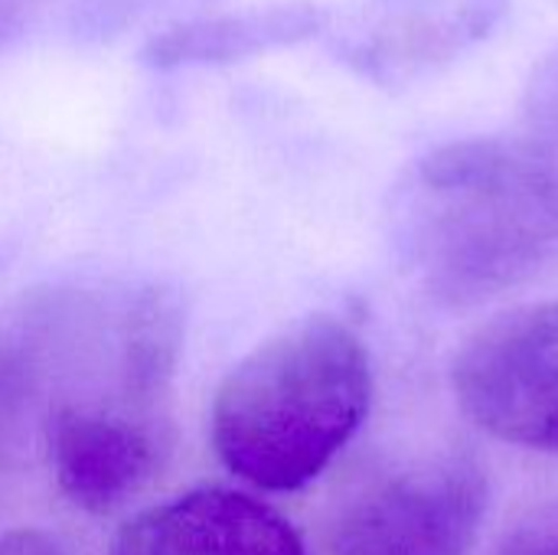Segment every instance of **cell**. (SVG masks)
Here are the masks:
<instances>
[{
	"mask_svg": "<svg viewBox=\"0 0 558 555\" xmlns=\"http://www.w3.org/2000/svg\"><path fill=\"white\" fill-rule=\"evenodd\" d=\"M108 555H307V546L275 507L242 491L199 487L134 514Z\"/></svg>",
	"mask_w": 558,
	"mask_h": 555,
	"instance_id": "obj_6",
	"label": "cell"
},
{
	"mask_svg": "<svg viewBox=\"0 0 558 555\" xmlns=\"http://www.w3.org/2000/svg\"><path fill=\"white\" fill-rule=\"evenodd\" d=\"M490 555H558V504L526 514Z\"/></svg>",
	"mask_w": 558,
	"mask_h": 555,
	"instance_id": "obj_10",
	"label": "cell"
},
{
	"mask_svg": "<svg viewBox=\"0 0 558 555\" xmlns=\"http://www.w3.org/2000/svg\"><path fill=\"white\" fill-rule=\"evenodd\" d=\"M20 370L23 366L13 357L0 353V451H3V432H7L10 412H13L16 396H20Z\"/></svg>",
	"mask_w": 558,
	"mask_h": 555,
	"instance_id": "obj_12",
	"label": "cell"
},
{
	"mask_svg": "<svg viewBox=\"0 0 558 555\" xmlns=\"http://www.w3.org/2000/svg\"><path fill=\"white\" fill-rule=\"evenodd\" d=\"M160 402L137 389L114 360L108 393L65 396L49 409V471L69 504L108 514L147 487L167 458Z\"/></svg>",
	"mask_w": 558,
	"mask_h": 555,
	"instance_id": "obj_5",
	"label": "cell"
},
{
	"mask_svg": "<svg viewBox=\"0 0 558 555\" xmlns=\"http://www.w3.org/2000/svg\"><path fill=\"white\" fill-rule=\"evenodd\" d=\"M523 114L533 131V141L558 150V46L536 65L526 85Z\"/></svg>",
	"mask_w": 558,
	"mask_h": 555,
	"instance_id": "obj_9",
	"label": "cell"
},
{
	"mask_svg": "<svg viewBox=\"0 0 558 555\" xmlns=\"http://www.w3.org/2000/svg\"><path fill=\"white\" fill-rule=\"evenodd\" d=\"M373 406L363 340L333 317H307L255 347L213 399V448L245 484L307 487L360 432Z\"/></svg>",
	"mask_w": 558,
	"mask_h": 555,
	"instance_id": "obj_2",
	"label": "cell"
},
{
	"mask_svg": "<svg viewBox=\"0 0 558 555\" xmlns=\"http://www.w3.org/2000/svg\"><path fill=\"white\" fill-rule=\"evenodd\" d=\"M324 13L311 3H284L258 13H239L222 20H203L180 26L150 43L147 56L157 65L196 62V59H232L262 46L294 43L317 33Z\"/></svg>",
	"mask_w": 558,
	"mask_h": 555,
	"instance_id": "obj_8",
	"label": "cell"
},
{
	"mask_svg": "<svg viewBox=\"0 0 558 555\" xmlns=\"http://www.w3.org/2000/svg\"><path fill=\"white\" fill-rule=\"evenodd\" d=\"M33 0H0V36H7L20 20L23 13L29 10Z\"/></svg>",
	"mask_w": 558,
	"mask_h": 555,
	"instance_id": "obj_13",
	"label": "cell"
},
{
	"mask_svg": "<svg viewBox=\"0 0 558 555\" xmlns=\"http://www.w3.org/2000/svg\"><path fill=\"white\" fill-rule=\"evenodd\" d=\"M451 389L487 435L558 455V298L477 327L454 357Z\"/></svg>",
	"mask_w": 558,
	"mask_h": 555,
	"instance_id": "obj_4",
	"label": "cell"
},
{
	"mask_svg": "<svg viewBox=\"0 0 558 555\" xmlns=\"http://www.w3.org/2000/svg\"><path fill=\"white\" fill-rule=\"evenodd\" d=\"M490 504L484 464L441 451L366 484L333 520V555H468Z\"/></svg>",
	"mask_w": 558,
	"mask_h": 555,
	"instance_id": "obj_3",
	"label": "cell"
},
{
	"mask_svg": "<svg viewBox=\"0 0 558 555\" xmlns=\"http://www.w3.org/2000/svg\"><path fill=\"white\" fill-rule=\"evenodd\" d=\"M0 555H69L65 546L43 530H10L0 536Z\"/></svg>",
	"mask_w": 558,
	"mask_h": 555,
	"instance_id": "obj_11",
	"label": "cell"
},
{
	"mask_svg": "<svg viewBox=\"0 0 558 555\" xmlns=\"http://www.w3.org/2000/svg\"><path fill=\"white\" fill-rule=\"evenodd\" d=\"M392 219L428 301H490L558 268V150L533 137L435 147L405 170Z\"/></svg>",
	"mask_w": 558,
	"mask_h": 555,
	"instance_id": "obj_1",
	"label": "cell"
},
{
	"mask_svg": "<svg viewBox=\"0 0 558 555\" xmlns=\"http://www.w3.org/2000/svg\"><path fill=\"white\" fill-rule=\"evenodd\" d=\"M507 3L510 0H461V7L445 13L392 23L360 43L353 59L376 79H402L435 69L454 59L464 46L487 36L490 26L504 16Z\"/></svg>",
	"mask_w": 558,
	"mask_h": 555,
	"instance_id": "obj_7",
	"label": "cell"
}]
</instances>
